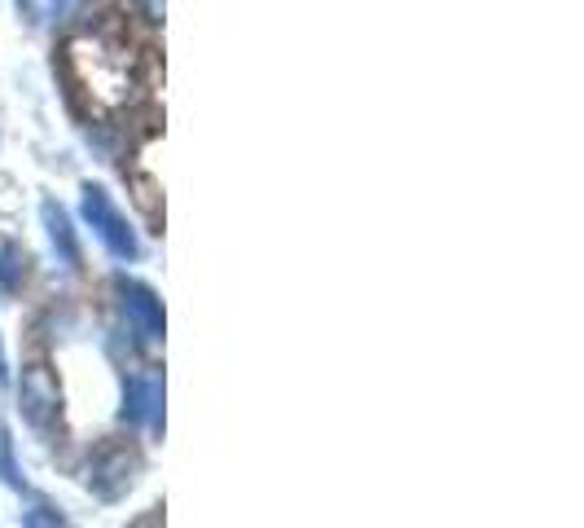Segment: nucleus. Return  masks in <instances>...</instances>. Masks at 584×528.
<instances>
[{
  "instance_id": "1",
  "label": "nucleus",
  "mask_w": 584,
  "mask_h": 528,
  "mask_svg": "<svg viewBox=\"0 0 584 528\" xmlns=\"http://www.w3.org/2000/svg\"><path fill=\"white\" fill-rule=\"evenodd\" d=\"M71 79L93 97V110H119L141 84V49L128 31H88L71 49Z\"/></svg>"
}]
</instances>
